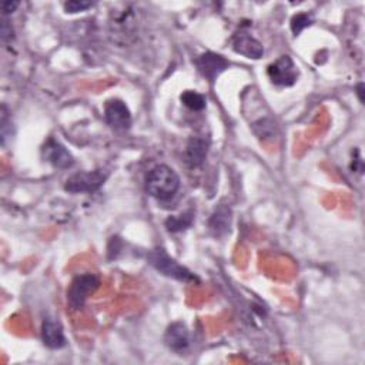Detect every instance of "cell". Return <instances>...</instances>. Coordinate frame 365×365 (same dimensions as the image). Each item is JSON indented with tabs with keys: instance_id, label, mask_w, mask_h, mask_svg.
I'll return each instance as SVG.
<instances>
[{
	"instance_id": "cell-1",
	"label": "cell",
	"mask_w": 365,
	"mask_h": 365,
	"mask_svg": "<svg viewBox=\"0 0 365 365\" xmlns=\"http://www.w3.org/2000/svg\"><path fill=\"white\" fill-rule=\"evenodd\" d=\"M146 190L153 199L168 202L180 190V177L171 167L158 164L146 175Z\"/></svg>"
},
{
	"instance_id": "cell-2",
	"label": "cell",
	"mask_w": 365,
	"mask_h": 365,
	"mask_svg": "<svg viewBox=\"0 0 365 365\" xmlns=\"http://www.w3.org/2000/svg\"><path fill=\"white\" fill-rule=\"evenodd\" d=\"M147 261L156 271L168 278L181 283H199V278L189 268L178 264L163 249H156L150 251L147 256Z\"/></svg>"
},
{
	"instance_id": "cell-3",
	"label": "cell",
	"mask_w": 365,
	"mask_h": 365,
	"mask_svg": "<svg viewBox=\"0 0 365 365\" xmlns=\"http://www.w3.org/2000/svg\"><path fill=\"white\" fill-rule=\"evenodd\" d=\"M109 178V171L99 168L94 171H79L72 174L65 185V190L72 195H92L97 192Z\"/></svg>"
},
{
	"instance_id": "cell-4",
	"label": "cell",
	"mask_w": 365,
	"mask_h": 365,
	"mask_svg": "<svg viewBox=\"0 0 365 365\" xmlns=\"http://www.w3.org/2000/svg\"><path fill=\"white\" fill-rule=\"evenodd\" d=\"M99 285L100 278L96 274L86 273L75 277L67 290V305L75 311L82 310L89 297L97 291Z\"/></svg>"
},
{
	"instance_id": "cell-5",
	"label": "cell",
	"mask_w": 365,
	"mask_h": 365,
	"mask_svg": "<svg viewBox=\"0 0 365 365\" xmlns=\"http://www.w3.org/2000/svg\"><path fill=\"white\" fill-rule=\"evenodd\" d=\"M268 79L278 87H291L298 80V69L290 56H281L267 67Z\"/></svg>"
},
{
	"instance_id": "cell-6",
	"label": "cell",
	"mask_w": 365,
	"mask_h": 365,
	"mask_svg": "<svg viewBox=\"0 0 365 365\" xmlns=\"http://www.w3.org/2000/svg\"><path fill=\"white\" fill-rule=\"evenodd\" d=\"M104 119L116 130H126L131 126V113L127 104L119 99H111L104 104Z\"/></svg>"
},
{
	"instance_id": "cell-7",
	"label": "cell",
	"mask_w": 365,
	"mask_h": 365,
	"mask_svg": "<svg viewBox=\"0 0 365 365\" xmlns=\"http://www.w3.org/2000/svg\"><path fill=\"white\" fill-rule=\"evenodd\" d=\"M42 156H43L45 161L50 163L56 168L66 170V168L73 167V164H75V157L72 156V153L55 138H49L45 143V146L42 148Z\"/></svg>"
},
{
	"instance_id": "cell-8",
	"label": "cell",
	"mask_w": 365,
	"mask_h": 365,
	"mask_svg": "<svg viewBox=\"0 0 365 365\" xmlns=\"http://www.w3.org/2000/svg\"><path fill=\"white\" fill-rule=\"evenodd\" d=\"M195 63L199 73L212 83L216 82L217 77L229 67V62L223 56L213 52L203 53L196 59Z\"/></svg>"
},
{
	"instance_id": "cell-9",
	"label": "cell",
	"mask_w": 365,
	"mask_h": 365,
	"mask_svg": "<svg viewBox=\"0 0 365 365\" xmlns=\"http://www.w3.org/2000/svg\"><path fill=\"white\" fill-rule=\"evenodd\" d=\"M233 49L236 53H239L247 59H254V60L263 58V55H264L263 45L246 31H240L239 33L234 35Z\"/></svg>"
},
{
	"instance_id": "cell-10",
	"label": "cell",
	"mask_w": 365,
	"mask_h": 365,
	"mask_svg": "<svg viewBox=\"0 0 365 365\" xmlns=\"http://www.w3.org/2000/svg\"><path fill=\"white\" fill-rule=\"evenodd\" d=\"M42 341L50 349H60L66 345L63 325L59 320L46 317L42 322Z\"/></svg>"
},
{
	"instance_id": "cell-11",
	"label": "cell",
	"mask_w": 365,
	"mask_h": 365,
	"mask_svg": "<svg viewBox=\"0 0 365 365\" xmlns=\"http://www.w3.org/2000/svg\"><path fill=\"white\" fill-rule=\"evenodd\" d=\"M164 344L174 352L186 351L190 345V334L182 322H173L164 334Z\"/></svg>"
},
{
	"instance_id": "cell-12",
	"label": "cell",
	"mask_w": 365,
	"mask_h": 365,
	"mask_svg": "<svg viewBox=\"0 0 365 365\" xmlns=\"http://www.w3.org/2000/svg\"><path fill=\"white\" fill-rule=\"evenodd\" d=\"M209 148H210V140L205 138V137H192L187 141L186 150H185V161L190 168H197L200 167L207 154H209Z\"/></svg>"
},
{
	"instance_id": "cell-13",
	"label": "cell",
	"mask_w": 365,
	"mask_h": 365,
	"mask_svg": "<svg viewBox=\"0 0 365 365\" xmlns=\"http://www.w3.org/2000/svg\"><path fill=\"white\" fill-rule=\"evenodd\" d=\"M231 224V212L226 207H220L214 212L210 219V230L214 233L216 237H222L230 231Z\"/></svg>"
},
{
	"instance_id": "cell-14",
	"label": "cell",
	"mask_w": 365,
	"mask_h": 365,
	"mask_svg": "<svg viewBox=\"0 0 365 365\" xmlns=\"http://www.w3.org/2000/svg\"><path fill=\"white\" fill-rule=\"evenodd\" d=\"M193 222H195L193 212H186L180 216H170L164 222V226L170 233H180V231H185V230L190 229Z\"/></svg>"
},
{
	"instance_id": "cell-15",
	"label": "cell",
	"mask_w": 365,
	"mask_h": 365,
	"mask_svg": "<svg viewBox=\"0 0 365 365\" xmlns=\"http://www.w3.org/2000/svg\"><path fill=\"white\" fill-rule=\"evenodd\" d=\"M180 100L187 109H190L193 111H202L207 106L206 96H203L197 92H193V90H186L180 96Z\"/></svg>"
},
{
	"instance_id": "cell-16",
	"label": "cell",
	"mask_w": 365,
	"mask_h": 365,
	"mask_svg": "<svg viewBox=\"0 0 365 365\" xmlns=\"http://www.w3.org/2000/svg\"><path fill=\"white\" fill-rule=\"evenodd\" d=\"M276 123L271 119H261L253 124V131L260 140H271L276 136Z\"/></svg>"
},
{
	"instance_id": "cell-17",
	"label": "cell",
	"mask_w": 365,
	"mask_h": 365,
	"mask_svg": "<svg viewBox=\"0 0 365 365\" xmlns=\"http://www.w3.org/2000/svg\"><path fill=\"white\" fill-rule=\"evenodd\" d=\"M312 16L307 13H298L291 19V31L295 36H298L304 29L310 28L312 25Z\"/></svg>"
},
{
	"instance_id": "cell-18",
	"label": "cell",
	"mask_w": 365,
	"mask_h": 365,
	"mask_svg": "<svg viewBox=\"0 0 365 365\" xmlns=\"http://www.w3.org/2000/svg\"><path fill=\"white\" fill-rule=\"evenodd\" d=\"M93 6L92 2H86V0H72V2L65 4V11L66 13L75 15L79 12H85Z\"/></svg>"
},
{
	"instance_id": "cell-19",
	"label": "cell",
	"mask_w": 365,
	"mask_h": 365,
	"mask_svg": "<svg viewBox=\"0 0 365 365\" xmlns=\"http://www.w3.org/2000/svg\"><path fill=\"white\" fill-rule=\"evenodd\" d=\"M0 38H2L4 43H9L15 38V32H13L12 23L6 19V16H4L2 25H0Z\"/></svg>"
},
{
	"instance_id": "cell-20",
	"label": "cell",
	"mask_w": 365,
	"mask_h": 365,
	"mask_svg": "<svg viewBox=\"0 0 365 365\" xmlns=\"http://www.w3.org/2000/svg\"><path fill=\"white\" fill-rule=\"evenodd\" d=\"M21 6V4L19 2H5L4 5H2V13H4V16H8V15H11V13H13V12H16V9Z\"/></svg>"
},
{
	"instance_id": "cell-21",
	"label": "cell",
	"mask_w": 365,
	"mask_h": 365,
	"mask_svg": "<svg viewBox=\"0 0 365 365\" xmlns=\"http://www.w3.org/2000/svg\"><path fill=\"white\" fill-rule=\"evenodd\" d=\"M362 94H364V83H358V86H356V96H358L361 103H364V96Z\"/></svg>"
}]
</instances>
